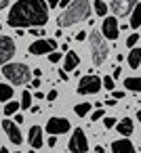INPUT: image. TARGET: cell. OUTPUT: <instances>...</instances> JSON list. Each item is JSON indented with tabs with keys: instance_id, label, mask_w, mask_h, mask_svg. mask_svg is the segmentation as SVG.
Wrapping results in <instances>:
<instances>
[{
	"instance_id": "obj_38",
	"label": "cell",
	"mask_w": 141,
	"mask_h": 153,
	"mask_svg": "<svg viewBox=\"0 0 141 153\" xmlns=\"http://www.w3.org/2000/svg\"><path fill=\"white\" fill-rule=\"evenodd\" d=\"M40 84H42V82H40V80H38V78H36V80H34V82H32V84H30V86H32V88H40Z\"/></svg>"
},
{
	"instance_id": "obj_17",
	"label": "cell",
	"mask_w": 141,
	"mask_h": 153,
	"mask_svg": "<svg viewBox=\"0 0 141 153\" xmlns=\"http://www.w3.org/2000/svg\"><path fill=\"white\" fill-rule=\"evenodd\" d=\"M126 61H128V65L133 67V69H137L139 65H141V48H130V53H128V57H126Z\"/></svg>"
},
{
	"instance_id": "obj_40",
	"label": "cell",
	"mask_w": 141,
	"mask_h": 153,
	"mask_svg": "<svg viewBox=\"0 0 141 153\" xmlns=\"http://www.w3.org/2000/svg\"><path fill=\"white\" fill-rule=\"evenodd\" d=\"M55 145H57V138L51 136V138H49V147H55Z\"/></svg>"
},
{
	"instance_id": "obj_18",
	"label": "cell",
	"mask_w": 141,
	"mask_h": 153,
	"mask_svg": "<svg viewBox=\"0 0 141 153\" xmlns=\"http://www.w3.org/2000/svg\"><path fill=\"white\" fill-rule=\"evenodd\" d=\"M124 88L130 90V92H141V78H126Z\"/></svg>"
},
{
	"instance_id": "obj_15",
	"label": "cell",
	"mask_w": 141,
	"mask_h": 153,
	"mask_svg": "<svg viewBox=\"0 0 141 153\" xmlns=\"http://www.w3.org/2000/svg\"><path fill=\"white\" fill-rule=\"evenodd\" d=\"M78 63H80V57H78L74 51H68L65 57H63V71H72V69H76Z\"/></svg>"
},
{
	"instance_id": "obj_8",
	"label": "cell",
	"mask_w": 141,
	"mask_h": 153,
	"mask_svg": "<svg viewBox=\"0 0 141 153\" xmlns=\"http://www.w3.org/2000/svg\"><path fill=\"white\" fill-rule=\"evenodd\" d=\"M51 51H57V40H34L30 44V48H28V53L30 55H36V57L49 55Z\"/></svg>"
},
{
	"instance_id": "obj_24",
	"label": "cell",
	"mask_w": 141,
	"mask_h": 153,
	"mask_svg": "<svg viewBox=\"0 0 141 153\" xmlns=\"http://www.w3.org/2000/svg\"><path fill=\"white\" fill-rule=\"evenodd\" d=\"M17 109H19V103H17V101H9V103L4 105V113H7V115L17 113Z\"/></svg>"
},
{
	"instance_id": "obj_22",
	"label": "cell",
	"mask_w": 141,
	"mask_h": 153,
	"mask_svg": "<svg viewBox=\"0 0 141 153\" xmlns=\"http://www.w3.org/2000/svg\"><path fill=\"white\" fill-rule=\"evenodd\" d=\"M74 111H76V115L84 117V115H88V113H91V105H88V103H78V105L74 107Z\"/></svg>"
},
{
	"instance_id": "obj_3",
	"label": "cell",
	"mask_w": 141,
	"mask_h": 153,
	"mask_svg": "<svg viewBox=\"0 0 141 153\" xmlns=\"http://www.w3.org/2000/svg\"><path fill=\"white\" fill-rule=\"evenodd\" d=\"M2 74L11 84H17V86L28 84L32 78V71L26 63H7V65H2Z\"/></svg>"
},
{
	"instance_id": "obj_21",
	"label": "cell",
	"mask_w": 141,
	"mask_h": 153,
	"mask_svg": "<svg viewBox=\"0 0 141 153\" xmlns=\"http://www.w3.org/2000/svg\"><path fill=\"white\" fill-rule=\"evenodd\" d=\"M93 9H95V13H97L99 17H105V15H107V4L103 2V0H95Z\"/></svg>"
},
{
	"instance_id": "obj_32",
	"label": "cell",
	"mask_w": 141,
	"mask_h": 153,
	"mask_svg": "<svg viewBox=\"0 0 141 153\" xmlns=\"http://www.w3.org/2000/svg\"><path fill=\"white\" fill-rule=\"evenodd\" d=\"M30 34H32V36H42V34H44V30H34V27H32V30H30Z\"/></svg>"
},
{
	"instance_id": "obj_30",
	"label": "cell",
	"mask_w": 141,
	"mask_h": 153,
	"mask_svg": "<svg viewBox=\"0 0 141 153\" xmlns=\"http://www.w3.org/2000/svg\"><path fill=\"white\" fill-rule=\"evenodd\" d=\"M110 99H114V101L124 99V92H122V90H112V97H110Z\"/></svg>"
},
{
	"instance_id": "obj_45",
	"label": "cell",
	"mask_w": 141,
	"mask_h": 153,
	"mask_svg": "<svg viewBox=\"0 0 141 153\" xmlns=\"http://www.w3.org/2000/svg\"><path fill=\"white\" fill-rule=\"evenodd\" d=\"M13 153H21V151H13Z\"/></svg>"
},
{
	"instance_id": "obj_42",
	"label": "cell",
	"mask_w": 141,
	"mask_h": 153,
	"mask_svg": "<svg viewBox=\"0 0 141 153\" xmlns=\"http://www.w3.org/2000/svg\"><path fill=\"white\" fill-rule=\"evenodd\" d=\"M95 153H105V149H103L101 145H97V147H95Z\"/></svg>"
},
{
	"instance_id": "obj_20",
	"label": "cell",
	"mask_w": 141,
	"mask_h": 153,
	"mask_svg": "<svg viewBox=\"0 0 141 153\" xmlns=\"http://www.w3.org/2000/svg\"><path fill=\"white\" fill-rule=\"evenodd\" d=\"M13 99V88L9 84H0V101H11Z\"/></svg>"
},
{
	"instance_id": "obj_9",
	"label": "cell",
	"mask_w": 141,
	"mask_h": 153,
	"mask_svg": "<svg viewBox=\"0 0 141 153\" xmlns=\"http://www.w3.org/2000/svg\"><path fill=\"white\" fill-rule=\"evenodd\" d=\"M15 55V42L9 36H0V65H7Z\"/></svg>"
},
{
	"instance_id": "obj_27",
	"label": "cell",
	"mask_w": 141,
	"mask_h": 153,
	"mask_svg": "<svg viewBox=\"0 0 141 153\" xmlns=\"http://www.w3.org/2000/svg\"><path fill=\"white\" fill-rule=\"evenodd\" d=\"M49 61H51V63H59V61H61V53H57V51L49 53Z\"/></svg>"
},
{
	"instance_id": "obj_7",
	"label": "cell",
	"mask_w": 141,
	"mask_h": 153,
	"mask_svg": "<svg viewBox=\"0 0 141 153\" xmlns=\"http://www.w3.org/2000/svg\"><path fill=\"white\" fill-rule=\"evenodd\" d=\"M137 7V0H112L110 2V11L116 17H126L133 13V9Z\"/></svg>"
},
{
	"instance_id": "obj_10",
	"label": "cell",
	"mask_w": 141,
	"mask_h": 153,
	"mask_svg": "<svg viewBox=\"0 0 141 153\" xmlns=\"http://www.w3.org/2000/svg\"><path fill=\"white\" fill-rule=\"evenodd\" d=\"M101 36H103L105 40H118V36H120V27H118V19H116V17H105V19H103Z\"/></svg>"
},
{
	"instance_id": "obj_23",
	"label": "cell",
	"mask_w": 141,
	"mask_h": 153,
	"mask_svg": "<svg viewBox=\"0 0 141 153\" xmlns=\"http://www.w3.org/2000/svg\"><path fill=\"white\" fill-rule=\"evenodd\" d=\"M19 107H23V109H30V107H32V94H30V90H26V92L21 94Z\"/></svg>"
},
{
	"instance_id": "obj_34",
	"label": "cell",
	"mask_w": 141,
	"mask_h": 153,
	"mask_svg": "<svg viewBox=\"0 0 141 153\" xmlns=\"http://www.w3.org/2000/svg\"><path fill=\"white\" fill-rule=\"evenodd\" d=\"M74 2V0H61V2H59V7H63V9H68L70 4Z\"/></svg>"
},
{
	"instance_id": "obj_28",
	"label": "cell",
	"mask_w": 141,
	"mask_h": 153,
	"mask_svg": "<svg viewBox=\"0 0 141 153\" xmlns=\"http://www.w3.org/2000/svg\"><path fill=\"white\" fill-rule=\"evenodd\" d=\"M101 117H105L103 109H97V111H93V113H91V120H93V122H99Z\"/></svg>"
},
{
	"instance_id": "obj_19",
	"label": "cell",
	"mask_w": 141,
	"mask_h": 153,
	"mask_svg": "<svg viewBox=\"0 0 141 153\" xmlns=\"http://www.w3.org/2000/svg\"><path fill=\"white\" fill-rule=\"evenodd\" d=\"M139 25H141V4H137L133 9V13H130V27L137 30Z\"/></svg>"
},
{
	"instance_id": "obj_12",
	"label": "cell",
	"mask_w": 141,
	"mask_h": 153,
	"mask_svg": "<svg viewBox=\"0 0 141 153\" xmlns=\"http://www.w3.org/2000/svg\"><path fill=\"white\" fill-rule=\"evenodd\" d=\"M2 128H4V132H7V136H9V140H11L13 145H21V143H23L21 130H19V126H17L15 122L4 120V122H2Z\"/></svg>"
},
{
	"instance_id": "obj_11",
	"label": "cell",
	"mask_w": 141,
	"mask_h": 153,
	"mask_svg": "<svg viewBox=\"0 0 141 153\" xmlns=\"http://www.w3.org/2000/svg\"><path fill=\"white\" fill-rule=\"evenodd\" d=\"M70 128L72 126H70V122L65 117H51L46 122V132L49 134H65Z\"/></svg>"
},
{
	"instance_id": "obj_41",
	"label": "cell",
	"mask_w": 141,
	"mask_h": 153,
	"mask_svg": "<svg viewBox=\"0 0 141 153\" xmlns=\"http://www.w3.org/2000/svg\"><path fill=\"white\" fill-rule=\"evenodd\" d=\"M7 4H9V0H0V11L7 9Z\"/></svg>"
},
{
	"instance_id": "obj_46",
	"label": "cell",
	"mask_w": 141,
	"mask_h": 153,
	"mask_svg": "<svg viewBox=\"0 0 141 153\" xmlns=\"http://www.w3.org/2000/svg\"><path fill=\"white\" fill-rule=\"evenodd\" d=\"M28 153H34V151H28Z\"/></svg>"
},
{
	"instance_id": "obj_36",
	"label": "cell",
	"mask_w": 141,
	"mask_h": 153,
	"mask_svg": "<svg viewBox=\"0 0 141 153\" xmlns=\"http://www.w3.org/2000/svg\"><path fill=\"white\" fill-rule=\"evenodd\" d=\"M120 74H122V69H120V67H114V74H112V78H120Z\"/></svg>"
},
{
	"instance_id": "obj_37",
	"label": "cell",
	"mask_w": 141,
	"mask_h": 153,
	"mask_svg": "<svg viewBox=\"0 0 141 153\" xmlns=\"http://www.w3.org/2000/svg\"><path fill=\"white\" fill-rule=\"evenodd\" d=\"M59 80H63V82H65V80H68V71H63V69H61V71H59Z\"/></svg>"
},
{
	"instance_id": "obj_47",
	"label": "cell",
	"mask_w": 141,
	"mask_h": 153,
	"mask_svg": "<svg viewBox=\"0 0 141 153\" xmlns=\"http://www.w3.org/2000/svg\"><path fill=\"white\" fill-rule=\"evenodd\" d=\"M0 30H2V25H0Z\"/></svg>"
},
{
	"instance_id": "obj_44",
	"label": "cell",
	"mask_w": 141,
	"mask_h": 153,
	"mask_svg": "<svg viewBox=\"0 0 141 153\" xmlns=\"http://www.w3.org/2000/svg\"><path fill=\"white\" fill-rule=\"evenodd\" d=\"M137 120H139V124H141V109L137 111Z\"/></svg>"
},
{
	"instance_id": "obj_29",
	"label": "cell",
	"mask_w": 141,
	"mask_h": 153,
	"mask_svg": "<svg viewBox=\"0 0 141 153\" xmlns=\"http://www.w3.org/2000/svg\"><path fill=\"white\" fill-rule=\"evenodd\" d=\"M103 124H105V128H114L116 126V117H103Z\"/></svg>"
},
{
	"instance_id": "obj_1",
	"label": "cell",
	"mask_w": 141,
	"mask_h": 153,
	"mask_svg": "<svg viewBox=\"0 0 141 153\" xmlns=\"http://www.w3.org/2000/svg\"><path fill=\"white\" fill-rule=\"evenodd\" d=\"M11 27H42L49 21V4L44 0H17L9 13Z\"/></svg>"
},
{
	"instance_id": "obj_16",
	"label": "cell",
	"mask_w": 141,
	"mask_h": 153,
	"mask_svg": "<svg viewBox=\"0 0 141 153\" xmlns=\"http://www.w3.org/2000/svg\"><path fill=\"white\" fill-rule=\"evenodd\" d=\"M116 126H118V134H124V136L133 134V120L130 117H122Z\"/></svg>"
},
{
	"instance_id": "obj_26",
	"label": "cell",
	"mask_w": 141,
	"mask_h": 153,
	"mask_svg": "<svg viewBox=\"0 0 141 153\" xmlns=\"http://www.w3.org/2000/svg\"><path fill=\"white\" fill-rule=\"evenodd\" d=\"M137 40H139V34H130V36L126 38V46H128V48H135Z\"/></svg>"
},
{
	"instance_id": "obj_39",
	"label": "cell",
	"mask_w": 141,
	"mask_h": 153,
	"mask_svg": "<svg viewBox=\"0 0 141 153\" xmlns=\"http://www.w3.org/2000/svg\"><path fill=\"white\" fill-rule=\"evenodd\" d=\"M23 120H26V117H23V115H19V113H17V117H15V124H17V126H19V124H23Z\"/></svg>"
},
{
	"instance_id": "obj_31",
	"label": "cell",
	"mask_w": 141,
	"mask_h": 153,
	"mask_svg": "<svg viewBox=\"0 0 141 153\" xmlns=\"http://www.w3.org/2000/svg\"><path fill=\"white\" fill-rule=\"evenodd\" d=\"M59 2H61V0H46V4H49L51 9H55V7H59Z\"/></svg>"
},
{
	"instance_id": "obj_43",
	"label": "cell",
	"mask_w": 141,
	"mask_h": 153,
	"mask_svg": "<svg viewBox=\"0 0 141 153\" xmlns=\"http://www.w3.org/2000/svg\"><path fill=\"white\" fill-rule=\"evenodd\" d=\"M0 153H9V149L7 147H0Z\"/></svg>"
},
{
	"instance_id": "obj_25",
	"label": "cell",
	"mask_w": 141,
	"mask_h": 153,
	"mask_svg": "<svg viewBox=\"0 0 141 153\" xmlns=\"http://www.w3.org/2000/svg\"><path fill=\"white\" fill-rule=\"evenodd\" d=\"M101 82H103V88H105V90H110V92H112V90H114V86H116V84H114V78H112V76H105V78H103Z\"/></svg>"
},
{
	"instance_id": "obj_5",
	"label": "cell",
	"mask_w": 141,
	"mask_h": 153,
	"mask_svg": "<svg viewBox=\"0 0 141 153\" xmlns=\"http://www.w3.org/2000/svg\"><path fill=\"white\" fill-rule=\"evenodd\" d=\"M101 86H103V82H101V78H97V76H93V74H88V76H82L80 78V82H78V94H95V92H99L101 90Z\"/></svg>"
},
{
	"instance_id": "obj_35",
	"label": "cell",
	"mask_w": 141,
	"mask_h": 153,
	"mask_svg": "<svg viewBox=\"0 0 141 153\" xmlns=\"http://www.w3.org/2000/svg\"><path fill=\"white\" fill-rule=\"evenodd\" d=\"M84 38H86V34H84V32H78V34H76V40H78V42H82Z\"/></svg>"
},
{
	"instance_id": "obj_6",
	"label": "cell",
	"mask_w": 141,
	"mask_h": 153,
	"mask_svg": "<svg viewBox=\"0 0 141 153\" xmlns=\"http://www.w3.org/2000/svg\"><path fill=\"white\" fill-rule=\"evenodd\" d=\"M68 149H70L72 153H86V151H88V140H86L82 128H76V130H74V134H72V138H70V143H68Z\"/></svg>"
},
{
	"instance_id": "obj_2",
	"label": "cell",
	"mask_w": 141,
	"mask_h": 153,
	"mask_svg": "<svg viewBox=\"0 0 141 153\" xmlns=\"http://www.w3.org/2000/svg\"><path fill=\"white\" fill-rule=\"evenodd\" d=\"M91 9L93 7H91L88 0H74V2L59 15V19H57L59 27H70V25H76V23L88 19L91 17Z\"/></svg>"
},
{
	"instance_id": "obj_33",
	"label": "cell",
	"mask_w": 141,
	"mask_h": 153,
	"mask_svg": "<svg viewBox=\"0 0 141 153\" xmlns=\"http://www.w3.org/2000/svg\"><path fill=\"white\" fill-rule=\"evenodd\" d=\"M46 99H49V101H55V99H57V90H51V92L46 94Z\"/></svg>"
},
{
	"instance_id": "obj_13",
	"label": "cell",
	"mask_w": 141,
	"mask_h": 153,
	"mask_svg": "<svg viewBox=\"0 0 141 153\" xmlns=\"http://www.w3.org/2000/svg\"><path fill=\"white\" fill-rule=\"evenodd\" d=\"M28 143L32 145V149H40L42 147V128L40 126H30V132H28Z\"/></svg>"
},
{
	"instance_id": "obj_4",
	"label": "cell",
	"mask_w": 141,
	"mask_h": 153,
	"mask_svg": "<svg viewBox=\"0 0 141 153\" xmlns=\"http://www.w3.org/2000/svg\"><path fill=\"white\" fill-rule=\"evenodd\" d=\"M88 42H91L93 63L99 67L101 63H105V59H107V55H110V46H107L105 38L101 36V32H91V34H88Z\"/></svg>"
},
{
	"instance_id": "obj_14",
	"label": "cell",
	"mask_w": 141,
	"mask_h": 153,
	"mask_svg": "<svg viewBox=\"0 0 141 153\" xmlns=\"http://www.w3.org/2000/svg\"><path fill=\"white\" fill-rule=\"evenodd\" d=\"M112 153H137V151L128 138H118L112 143Z\"/></svg>"
}]
</instances>
